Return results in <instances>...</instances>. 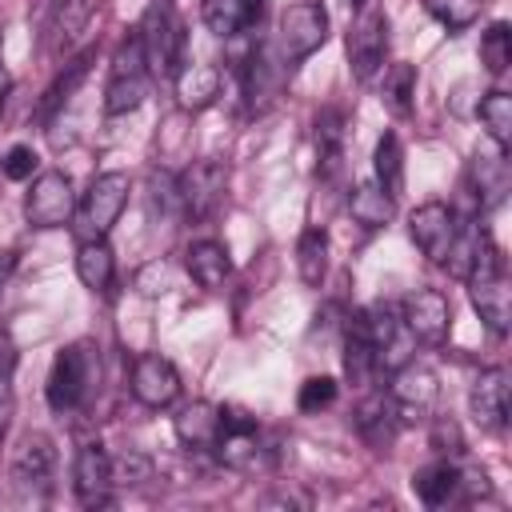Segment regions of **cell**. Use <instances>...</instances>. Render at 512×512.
Segmentation results:
<instances>
[{
    "label": "cell",
    "mask_w": 512,
    "mask_h": 512,
    "mask_svg": "<svg viewBox=\"0 0 512 512\" xmlns=\"http://www.w3.org/2000/svg\"><path fill=\"white\" fill-rule=\"evenodd\" d=\"M136 40L144 48V64L152 80H172L184 64V20L176 12V0H148Z\"/></svg>",
    "instance_id": "1"
},
{
    "label": "cell",
    "mask_w": 512,
    "mask_h": 512,
    "mask_svg": "<svg viewBox=\"0 0 512 512\" xmlns=\"http://www.w3.org/2000/svg\"><path fill=\"white\" fill-rule=\"evenodd\" d=\"M464 280H468V300L480 312V320L496 336H504L512 328V288H508V276H504V256L492 244V236H484V244H480Z\"/></svg>",
    "instance_id": "2"
},
{
    "label": "cell",
    "mask_w": 512,
    "mask_h": 512,
    "mask_svg": "<svg viewBox=\"0 0 512 512\" xmlns=\"http://www.w3.org/2000/svg\"><path fill=\"white\" fill-rule=\"evenodd\" d=\"M100 380V356L88 340H76V344H64L48 368V384H44V396L52 404V412H76L88 404L92 388Z\"/></svg>",
    "instance_id": "3"
},
{
    "label": "cell",
    "mask_w": 512,
    "mask_h": 512,
    "mask_svg": "<svg viewBox=\"0 0 512 512\" xmlns=\"http://www.w3.org/2000/svg\"><path fill=\"white\" fill-rule=\"evenodd\" d=\"M148 80L152 76H148V64H144V48L132 32V36L120 40V48L112 56V72H108V88H104V112L124 116V112L140 108L144 96H148Z\"/></svg>",
    "instance_id": "4"
},
{
    "label": "cell",
    "mask_w": 512,
    "mask_h": 512,
    "mask_svg": "<svg viewBox=\"0 0 512 512\" xmlns=\"http://www.w3.org/2000/svg\"><path fill=\"white\" fill-rule=\"evenodd\" d=\"M384 56H388V16L372 4H364L348 28V68L360 84H368L380 76Z\"/></svg>",
    "instance_id": "5"
},
{
    "label": "cell",
    "mask_w": 512,
    "mask_h": 512,
    "mask_svg": "<svg viewBox=\"0 0 512 512\" xmlns=\"http://www.w3.org/2000/svg\"><path fill=\"white\" fill-rule=\"evenodd\" d=\"M360 316H364V328H368V344H372L376 372H392V368H400L404 360H412L416 336L408 332L404 316H400L392 304H372V308H364Z\"/></svg>",
    "instance_id": "6"
},
{
    "label": "cell",
    "mask_w": 512,
    "mask_h": 512,
    "mask_svg": "<svg viewBox=\"0 0 512 512\" xmlns=\"http://www.w3.org/2000/svg\"><path fill=\"white\" fill-rule=\"evenodd\" d=\"M228 188V168L220 160H196L192 168L180 172L176 180V200H180V216L184 220H208Z\"/></svg>",
    "instance_id": "7"
},
{
    "label": "cell",
    "mask_w": 512,
    "mask_h": 512,
    "mask_svg": "<svg viewBox=\"0 0 512 512\" xmlns=\"http://www.w3.org/2000/svg\"><path fill=\"white\" fill-rule=\"evenodd\" d=\"M324 40H328V12H324V4L304 0V4H288L284 8V16H280V56H284L288 68L308 60Z\"/></svg>",
    "instance_id": "8"
},
{
    "label": "cell",
    "mask_w": 512,
    "mask_h": 512,
    "mask_svg": "<svg viewBox=\"0 0 512 512\" xmlns=\"http://www.w3.org/2000/svg\"><path fill=\"white\" fill-rule=\"evenodd\" d=\"M76 212V192L64 172H40L24 196V220L32 228H64Z\"/></svg>",
    "instance_id": "9"
},
{
    "label": "cell",
    "mask_w": 512,
    "mask_h": 512,
    "mask_svg": "<svg viewBox=\"0 0 512 512\" xmlns=\"http://www.w3.org/2000/svg\"><path fill=\"white\" fill-rule=\"evenodd\" d=\"M128 192H132L128 172H100V176L88 184L84 204H80V228H84V240H92V236H108V228L116 224L120 208L128 204Z\"/></svg>",
    "instance_id": "10"
},
{
    "label": "cell",
    "mask_w": 512,
    "mask_h": 512,
    "mask_svg": "<svg viewBox=\"0 0 512 512\" xmlns=\"http://www.w3.org/2000/svg\"><path fill=\"white\" fill-rule=\"evenodd\" d=\"M440 396V380L428 364L420 360H404L400 368H392V384H388V400L396 408L400 420H424L432 412Z\"/></svg>",
    "instance_id": "11"
},
{
    "label": "cell",
    "mask_w": 512,
    "mask_h": 512,
    "mask_svg": "<svg viewBox=\"0 0 512 512\" xmlns=\"http://www.w3.org/2000/svg\"><path fill=\"white\" fill-rule=\"evenodd\" d=\"M72 488L80 508H108L112 504V456L104 452L100 440H88L76 448V464H72Z\"/></svg>",
    "instance_id": "12"
},
{
    "label": "cell",
    "mask_w": 512,
    "mask_h": 512,
    "mask_svg": "<svg viewBox=\"0 0 512 512\" xmlns=\"http://www.w3.org/2000/svg\"><path fill=\"white\" fill-rule=\"evenodd\" d=\"M52 468H56V448L44 432H24L16 452H12V484L28 496H44L52 488Z\"/></svg>",
    "instance_id": "13"
},
{
    "label": "cell",
    "mask_w": 512,
    "mask_h": 512,
    "mask_svg": "<svg viewBox=\"0 0 512 512\" xmlns=\"http://www.w3.org/2000/svg\"><path fill=\"white\" fill-rule=\"evenodd\" d=\"M400 316L408 324V332L424 344H444L448 332H452V304L444 292L436 288H416L404 304H400Z\"/></svg>",
    "instance_id": "14"
},
{
    "label": "cell",
    "mask_w": 512,
    "mask_h": 512,
    "mask_svg": "<svg viewBox=\"0 0 512 512\" xmlns=\"http://www.w3.org/2000/svg\"><path fill=\"white\" fill-rule=\"evenodd\" d=\"M456 212L448 208V204H440V200H428V204H420L412 216H408V236H412V244L432 260V264H444V256H448V244H452V236H456Z\"/></svg>",
    "instance_id": "15"
},
{
    "label": "cell",
    "mask_w": 512,
    "mask_h": 512,
    "mask_svg": "<svg viewBox=\"0 0 512 512\" xmlns=\"http://www.w3.org/2000/svg\"><path fill=\"white\" fill-rule=\"evenodd\" d=\"M132 396L144 404V408H168L176 396H180V372L172 360L148 352V356H136L132 364Z\"/></svg>",
    "instance_id": "16"
},
{
    "label": "cell",
    "mask_w": 512,
    "mask_h": 512,
    "mask_svg": "<svg viewBox=\"0 0 512 512\" xmlns=\"http://www.w3.org/2000/svg\"><path fill=\"white\" fill-rule=\"evenodd\" d=\"M468 408H472V420L484 432H500L504 420H508V368H484L472 380Z\"/></svg>",
    "instance_id": "17"
},
{
    "label": "cell",
    "mask_w": 512,
    "mask_h": 512,
    "mask_svg": "<svg viewBox=\"0 0 512 512\" xmlns=\"http://www.w3.org/2000/svg\"><path fill=\"white\" fill-rule=\"evenodd\" d=\"M176 436L184 448H196V452H208L216 448L220 440V404H208V400H192L176 412Z\"/></svg>",
    "instance_id": "18"
},
{
    "label": "cell",
    "mask_w": 512,
    "mask_h": 512,
    "mask_svg": "<svg viewBox=\"0 0 512 512\" xmlns=\"http://www.w3.org/2000/svg\"><path fill=\"white\" fill-rule=\"evenodd\" d=\"M412 492H416V500L424 508H444L448 500H456L460 496V468H456V460L440 456V460L416 468L412 472Z\"/></svg>",
    "instance_id": "19"
},
{
    "label": "cell",
    "mask_w": 512,
    "mask_h": 512,
    "mask_svg": "<svg viewBox=\"0 0 512 512\" xmlns=\"http://www.w3.org/2000/svg\"><path fill=\"white\" fill-rule=\"evenodd\" d=\"M260 16H264V0H204V24L220 40H232L256 28Z\"/></svg>",
    "instance_id": "20"
},
{
    "label": "cell",
    "mask_w": 512,
    "mask_h": 512,
    "mask_svg": "<svg viewBox=\"0 0 512 512\" xmlns=\"http://www.w3.org/2000/svg\"><path fill=\"white\" fill-rule=\"evenodd\" d=\"M352 420H356V432L364 436L368 448H376V452H388V448H392L400 416H396V408H392L388 396H368V400L356 408Z\"/></svg>",
    "instance_id": "21"
},
{
    "label": "cell",
    "mask_w": 512,
    "mask_h": 512,
    "mask_svg": "<svg viewBox=\"0 0 512 512\" xmlns=\"http://www.w3.org/2000/svg\"><path fill=\"white\" fill-rule=\"evenodd\" d=\"M96 8H100V0H56L52 20H48V48L64 52L68 44H76L80 32L92 24Z\"/></svg>",
    "instance_id": "22"
},
{
    "label": "cell",
    "mask_w": 512,
    "mask_h": 512,
    "mask_svg": "<svg viewBox=\"0 0 512 512\" xmlns=\"http://www.w3.org/2000/svg\"><path fill=\"white\" fill-rule=\"evenodd\" d=\"M172 80H176V100L188 112H200L220 96V72L212 64H180Z\"/></svg>",
    "instance_id": "23"
},
{
    "label": "cell",
    "mask_w": 512,
    "mask_h": 512,
    "mask_svg": "<svg viewBox=\"0 0 512 512\" xmlns=\"http://www.w3.org/2000/svg\"><path fill=\"white\" fill-rule=\"evenodd\" d=\"M188 276L200 284V288H208V292H216L224 280H228V272H232V260H228V248L220 244V240H196L192 248H188Z\"/></svg>",
    "instance_id": "24"
},
{
    "label": "cell",
    "mask_w": 512,
    "mask_h": 512,
    "mask_svg": "<svg viewBox=\"0 0 512 512\" xmlns=\"http://www.w3.org/2000/svg\"><path fill=\"white\" fill-rule=\"evenodd\" d=\"M316 168L320 176H336L344 168V112L340 108H324L316 116Z\"/></svg>",
    "instance_id": "25"
},
{
    "label": "cell",
    "mask_w": 512,
    "mask_h": 512,
    "mask_svg": "<svg viewBox=\"0 0 512 512\" xmlns=\"http://www.w3.org/2000/svg\"><path fill=\"white\" fill-rule=\"evenodd\" d=\"M472 188H476V200L480 208H496L508 192V160L500 148L492 152H476L472 160Z\"/></svg>",
    "instance_id": "26"
},
{
    "label": "cell",
    "mask_w": 512,
    "mask_h": 512,
    "mask_svg": "<svg viewBox=\"0 0 512 512\" xmlns=\"http://www.w3.org/2000/svg\"><path fill=\"white\" fill-rule=\"evenodd\" d=\"M76 276H80V284L92 288V292H108V288H112V280H116V260H112V248H108L104 236H92V240L80 244V252H76Z\"/></svg>",
    "instance_id": "27"
},
{
    "label": "cell",
    "mask_w": 512,
    "mask_h": 512,
    "mask_svg": "<svg viewBox=\"0 0 512 512\" xmlns=\"http://www.w3.org/2000/svg\"><path fill=\"white\" fill-rule=\"evenodd\" d=\"M344 376L360 388L376 376V360H372V344H368V328L360 312H352L344 324Z\"/></svg>",
    "instance_id": "28"
},
{
    "label": "cell",
    "mask_w": 512,
    "mask_h": 512,
    "mask_svg": "<svg viewBox=\"0 0 512 512\" xmlns=\"http://www.w3.org/2000/svg\"><path fill=\"white\" fill-rule=\"evenodd\" d=\"M392 208H396V200L376 180H364V184H356L348 192V212H352V220L360 228H384L392 220Z\"/></svg>",
    "instance_id": "29"
},
{
    "label": "cell",
    "mask_w": 512,
    "mask_h": 512,
    "mask_svg": "<svg viewBox=\"0 0 512 512\" xmlns=\"http://www.w3.org/2000/svg\"><path fill=\"white\" fill-rule=\"evenodd\" d=\"M92 48H84L80 56H72L68 64H64V72L48 84V92H44V100H40V108H36V116L40 120H52V112H60L68 100H72V92L84 84V76H88V64H92Z\"/></svg>",
    "instance_id": "30"
},
{
    "label": "cell",
    "mask_w": 512,
    "mask_h": 512,
    "mask_svg": "<svg viewBox=\"0 0 512 512\" xmlns=\"http://www.w3.org/2000/svg\"><path fill=\"white\" fill-rule=\"evenodd\" d=\"M372 168H376V184L396 200L404 192V144L396 132H384L376 140V156H372Z\"/></svg>",
    "instance_id": "31"
},
{
    "label": "cell",
    "mask_w": 512,
    "mask_h": 512,
    "mask_svg": "<svg viewBox=\"0 0 512 512\" xmlns=\"http://www.w3.org/2000/svg\"><path fill=\"white\" fill-rule=\"evenodd\" d=\"M296 272L308 288H316L328 272V232L324 228H304L296 240Z\"/></svg>",
    "instance_id": "32"
},
{
    "label": "cell",
    "mask_w": 512,
    "mask_h": 512,
    "mask_svg": "<svg viewBox=\"0 0 512 512\" xmlns=\"http://www.w3.org/2000/svg\"><path fill=\"white\" fill-rule=\"evenodd\" d=\"M480 120H484L492 144H496L500 152H508V144H512V96L500 92V88L488 92V96L480 100Z\"/></svg>",
    "instance_id": "33"
},
{
    "label": "cell",
    "mask_w": 512,
    "mask_h": 512,
    "mask_svg": "<svg viewBox=\"0 0 512 512\" xmlns=\"http://www.w3.org/2000/svg\"><path fill=\"white\" fill-rule=\"evenodd\" d=\"M480 64H484L492 76L508 72V64H512V28H508L504 20L488 24V32L480 36Z\"/></svg>",
    "instance_id": "34"
},
{
    "label": "cell",
    "mask_w": 512,
    "mask_h": 512,
    "mask_svg": "<svg viewBox=\"0 0 512 512\" xmlns=\"http://www.w3.org/2000/svg\"><path fill=\"white\" fill-rule=\"evenodd\" d=\"M412 96H416V68H412V64H392V68L384 72L380 100H384L396 116H404V112L412 108Z\"/></svg>",
    "instance_id": "35"
},
{
    "label": "cell",
    "mask_w": 512,
    "mask_h": 512,
    "mask_svg": "<svg viewBox=\"0 0 512 512\" xmlns=\"http://www.w3.org/2000/svg\"><path fill=\"white\" fill-rule=\"evenodd\" d=\"M16 412V344L0 328V436Z\"/></svg>",
    "instance_id": "36"
},
{
    "label": "cell",
    "mask_w": 512,
    "mask_h": 512,
    "mask_svg": "<svg viewBox=\"0 0 512 512\" xmlns=\"http://www.w3.org/2000/svg\"><path fill=\"white\" fill-rule=\"evenodd\" d=\"M424 8H428L432 20H440L448 32H464V28L480 16L484 0H424Z\"/></svg>",
    "instance_id": "37"
},
{
    "label": "cell",
    "mask_w": 512,
    "mask_h": 512,
    "mask_svg": "<svg viewBox=\"0 0 512 512\" xmlns=\"http://www.w3.org/2000/svg\"><path fill=\"white\" fill-rule=\"evenodd\" d=\"M336 400V380L332 376H308L304 384H300V392H296V408L300 412H320V408H328Z\"/></svg>",
    "instance_id": "38"
},
{
    "label": "cell",
    "mask_w": 512,
    "mask_h": 512,
    "mask_svg": "<svg viewBox=\"0 0 512 512\" xmlns=\"http://www.w3.org/2000/svg\"><path fill=\"white\" fill-rule=\"evenodd\" d=\"M152 476V460L140 452H124L112 460V484H144Z\"/></svg>",
    "instance_id": "39"
},
{
    "label": "cell",
    "mask_w": 512,
    "mask_h": 512,
    "mask_svg": "<svg viewBox=\"0 0 512 512\" xmlns=\"http://www.w3.org/2000/svg\"><path fill=\"white\" fill-rule=\"evenodd\" d=\"M0 168H4V176H8V180H28V176L36 172V152H32L28 144H12Z\"/></svg>",
    "instance_id": "40"
},
{
    "label": "cell",
    "mask_w": 512,
    "mask_h": 512,
    "mask_svg": "<svg viewBox=\"0 0 512 512\" xmlns=\"http://www.w3.org/2000/svg\"><path fill=\"white\" fill-rule=\"evenodd\" d=\"M432 448H436L440 456H460V452H464L460 428H456L452 420H436V428H432Z\"/></svg>",
    "instance_id": "41"
},
{
    "label": "cell",
    "mask_w": 512,
    "mask_h": 512,
    "mask_svg": "<svg viewBox=\"0 0 512 512\" xmlns=\"http://www.w3.org/2000/svg\"><path fill=\"white\" fill-rule=\"evenodd\" d=\"M12 268H16V256H12L8 248H0V292H4V284H8V276H12Z\"/></svg>",
    "instance_id": "42"
},
{
    "label": "cell",
    "mask_w": 512,
    "mask_h": 512,
    "mask_svg": "<svg viewBox=\"0 0 512 512\" xmlns=\"http://www.w3.org/2000/svg\"><path fill=\"white\" fill-rule=\"evenodd\" d=\"M8 88H12V76L4 72V64H0V112H4V100H8Z\"/></svg>",
    "instance_id": "43"
},
{
    "label": "cell",
    "mask_w": 512,
    "mask_h": 512,
    "mask_svg": "<svg viewBox=\"0 0 512 512\" xmlns=\"http://www.w3.org/2000/svg\"><path fill=\"white\" fill-rule=\"evenodd\" d=\"M352 4H368V0H352Z\"/></svg>",
    "instance_id": "44"
}]
</instances>
